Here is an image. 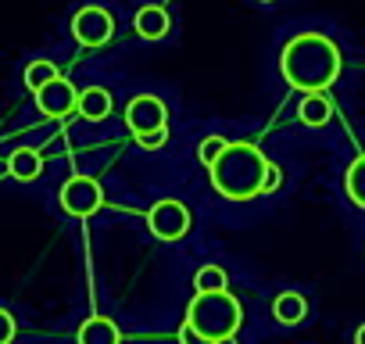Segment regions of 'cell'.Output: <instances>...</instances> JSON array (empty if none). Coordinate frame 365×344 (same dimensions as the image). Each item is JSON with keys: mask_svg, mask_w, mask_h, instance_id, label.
I'll use <instances>...</instances> for the list:
<instances>
[{"mask_svg": "<svg viewBox=\"0 0 365 344\" xmlns=\"http://www.w3.org/2000/svg\"><path fill=\"white\" fill-rule=\"evenodd\" d=\"M344 72V51L322 29H297L279 47V76L287 86L308 93H326Z\"/></svg>", "mask_w": 365, "mask_h": 344, "instance_id": "cell-1", "label": "cell"}, {"mask_svg": "<svg viewBox=\"0 0 365 344\" xmlns=\"http://www.w3.org/2000/svg\"><path fill=\"white\" fill-rule=\"evenodd\" d=\"M269 158L258 143L251 140H230L226 151L215 158V165L208 168L212 172V187L219 198L226 201H258L265 198V176H269Z\"/></svg>", "mask_w": 365, "mask_h": 344, "instance_id": "cell-2", "label": "cell"}, {"mask_svg": "<svg viewBox=\"0 0 365 344\" xmlns=\"http://www.w3.org/2000/svg\"><path fill=\"white\" fill-rule=\"evenodd\" d=\"M182 323H187L205 344H226L244 326V305L237 301L233 290L194 294V301H190L187 319H182Z\"/></svg>", "mask_w": 365, "mask_h": 344, "instance_id": "cell-3", "label": "cell"}, {"mask_svg": "<svg viewBox=\"0 0 365 344\" xmlns=\"http://www.w3.org/2000/svg\"><path fill=\"white\" fill-rule=\"evenodd\" d=\"M125 126L143 151H158L168 143V104L158 93H136L125 104Z\"/></svg>", "mask_w": 365, "mask_h": 344, "instance_id": "cell-4", "label": "cell"}, {"mask_svg": "<svg viewBox=\"0 0 365 344\" xmlns=\"http://www.w3.org/2000/svg\"><path fill=\"white\" fill-rule=\"evenodd\" d=\"M54 205L68 219H79V223L83 219H93L104 208V187H101L97 176H90V172H72L68 180H61Z\"/></svg>", "mask_w": 365, "mask_h": 344, "instance_id": "cell-5", "label": "cell"}, {"mask_svg": "<svg viewBox=\"0 0 365 344\" xmlns=\"http://www.w3.org/2000/svg\"><path fill=\"white\" fill-rule=\"evenodd\" d=\"M115 15L104 8V4H83V8H76L72 11V19H68V33H72V40L83 47V51H101V47H108L111 40H115Z\"/></svg>", "mask_w": 365, "mask_h": 344, "instance_id": "cell-6", "label": "cell"}, {"mask_svg": "<svg viewBox=\"0 0 365 344\" xmlns=\"http://www.w3.org/2000/svg\"><path fill=\"white\" fill-rule=\"evenodd\" d=\"M190 208L182 205V201H175V198H161V201H154L150 208H147V230H150V237H158V241H165V244H175V241H182L190 233Z\"/></svg>", "mask_w": 365, "mask_h": 344, "instance_id": "cell-7", "label": "cell"}, {"mask_svg": "<svg viewBox=\"0 0 365 344\" xmlns=\"http://www.w3.org/2000/svg\"><path fill=\"white\" fill-rule=\"evenodd\" d=\"M33 104H36V111H40L43 118H51V122L76 118V111H79V86L61 76V79L47 83L40 93H33Z\"/></svg>", "mask_w": 365, "mask_h": 344, "instance_id": "cell-8", "label": "cell"}, {"mask_svg": "<svg viewBox=\"0 0 365 344\" xmlns=\"http://www.w3.org/2000/svg\"><path fill=\"white\" fill-rule=\"evenodd\" d=\"M4 172H8V180H11V183H19V187H33V183L43 180L47 158H43L40 147H33V143H19V147L8 154Z\"/></svg>", "mask_w": 365, "mask_h": 344, "instance_id": "cell-9", "label": "cell"}, {"mask_svg": "<svg viewBox=\"0 0 365 344\" xmlns=\"http://www.w3.org/2000/svg\"><path fill=\"white\" fill-rule=\"evenodd\" d=\"M133 33H136L140 40H147V44L168 40V33H172V15H168V8H161V4H143V8L133 15Z\"/></svg>", "mask_w": 365, "mask_h": 344, "instance_id": "cell-10", "label": "cell"}, {"mask_svg": "<svg viewBox=\"0 0 365 344\" xmlns=\"http://www.w3.org/2000/svg\"><path fill=\"white\" fill-rule=\"evenodd\" d=\"M111 115H115V97H111L108 86H83L79 90V111H76V118H83L90 126H101Z\"/></svg>", "mask_w": 365, "mask_h": 344, "instance_id": "cell-11", "label": "cell"}, {"mask_svg": "<svg viewBox=\"0 0 365 344\" xmlns=\"http://www.w3.org/2000/svg\"><path fill=\"white\" fill-rule=\"evenodd\" d=\"M76 344H122V330L111 315H86L76 330Z\"/></svg>", "mask_w": 365, "mask_h": 344, "instance_id": "cell-12", "label": "cell"}, {"mask_svg": "<svg viewBox=\"0 0 365 344\" xmlns=\"http://www.w3.org/2000/svg\"><path fill=\"white\" fill-rule=\"evenodd\" d=\"M54 79H61V65L54 61V58H29L26 65H22V90L26 93H40L47 83H54Z\"/></svg>", "mask_w": 365, "mask_h": 344, "instance_id": "cell-13", "label": "cell"}, {"mask_svg": "<svg viewBox=\"0 0 365 344\" xmlns=\"http://www.w3.org/2000/svg\"><path fill=\"white\" fill-rule=\"evenodd\" d=\"M272 319L279 326H301L308 319V298L301 290H283L272 301Z\"/></svg>", "mask_w": 365, "mask_h": 344, "instance_id": "cell-14", "label": "cell"}, {"mask_svg": "<svg viewBox=\"0 0 365 344\" xmlns=\"http://www.w3.org/2000/svg\"><path fill=\"white\" fill-rule=\"evenodd\" d=\"M344 198L351 201V208L365 212V151L344 168Z\"/></svg>", "mask_w": 365, "mask_h": 344, "instance_id": "cell-15", "label": "cell"}, {"mask_svg": "<svg viewBox=\"0 0 365 344\" xmlns=\"http://www.w3.org/2000/svg\"><path fill=\"white\" fill-rule=\"evenodd\" d=\"M297 118H301V126H308V129H322V126H329V118H333V104L326 101V93H308V97L297 104Z\"/></svg>", "mask_w": 365, "mask_h": 344, "instance_id": "cell-16", "label": "cell"}, {"mask_svg": "<svg viewBox=\"0 0 365 344\" xmlns=\"http://www.w3.org/2000/svg\"><path fill=\"white\" fill-rule=\"evenodd\" d=\"M208 290H230V276L222 265H201L194 273V294H208Z\"/></svg>", "mask_w": 365, "mask_h": 344, "instance_id": "cell-17", "label": "cell"}, {"mask_svg": "<svg viewBox=\"0 0 365 344\" xmlns=\"http://www.w3.org/2000/svg\"><path fill=\"white\" fill-rule=\"evenodd\" d=\"M19 333H22V326H19L15 308L0 301V344H19Z\"/></svg>", "mask_w": 365, "mask_h": 344, "instance_id": "cell-18", "label": "cell"}, {"mask_svg": "<svg viewBox=\"0 0 365 344\" xmlns=\"http://www.w3.org/2000/svg\"><path fill=\"white\" fill-rule=\"evenodd\" d=\"M226 143H230V140H226V136H219V133L205 136V140L197 143V161H201L205 168H212V165H215V158L226 151Z\"/></svg>", "mask_w": 365, "mask_h": 344, "instance_id": "cell-19", "label": "cell"}, {"mask_svg": "<svg viewBox=\"0 0 365 344\" xmlns=\"http://www.w3.org/2000/svg\"><path fill=\"white\" fill-rule=\"evenodd\" d=\"M283 187V168L279 165H269V176H265V198L269 194H276Z\"/></svg>", "mask_w": 365, "mask_h": 344, "instance_id": "cell-20", "label": "cell"}, {"mask_svg": "<svg viewBox=\"0 0 365 344\" xmlns=\"http://www.w3.org/2000/svg\"><path fill=\"white\" fill-rule=\"evenodd\" d=\"M179 344H205V340H201V337H197L187 323H182V326H179Z\"/></svg>", "mask_w": 365, "mask_h": 344, "instance_id": "cell-21", "label": "cell"}, {"mask_svg": "<svg viewBox=\"0 0 365 344\" xmlns=\"http://www.w3.org/2000/svg\"><path fill=\"white\" fill-rule=\"evenodd\" d=\"M354 344H365V323H361V326L354 330Z\"/></svg>", "mask_w": 365, "mask_h": 344, "instance_id": "cell-22", "label": "cell"}, {"mask_svg": "<svg viewBox=\"0 0 365 344\" xmlns=\"http://www.w3.org/2000/svg\"><path fill=\"white\" fill-rule=\"evenodd\" d=\"M258 4H276V0H258Z\"/></svg>", "mask_w": 365, "mask_h": 344, "instance_id": "cell-23", "label": "cell"}, {"mask_svg": "<svg viewBox=\"0 0 365 344\" xmlns=\"http://www.w3.org/2000/svg\"><path fill=\"white\" fill-rule=\"evenodd\" d=\"M361 255H365V244H361Z\"/></svg>", "mask_w": 365, "mask_h": 344, "instance_id": "cell-24", "label": "cell"}]
</instances>
